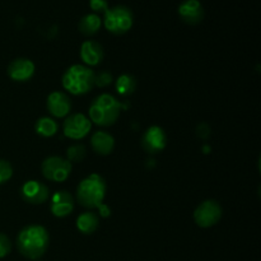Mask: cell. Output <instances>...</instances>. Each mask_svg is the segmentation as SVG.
<instances>
[{"label":"cell","mask_w":261,"mask_h":261,"mask_svg":"<svg viewBox=\"0 0 261 261\" xmlns=\"http://www.w3.org/2000/svg\"><path fill=\"white\" fill-rule=\"evenodd\" d=\"M92 129V122L86 115L73 114L68 115L64 120L63 132L65 137L73 140H81L89 134Z\"/></svg>","instance_id":"cell-8"},{"label":"cell","mask_w":261,"mask_h":261,"mask_svg":"<svg viewBox=\"0 0 261 261\" xmlns=\"http://www.w3.org/2000/svg\"><path fill=\"white\" fill-rule=\"evenodd\" d=\"M50 236L47 229L40 224L24 227L17 236V247L20 255L30 260H38L47 251Z\"/></svg>","instance_id":"cell-1"},{"label":"cell","mask_w":261,"mask_h":261,"mask_svg":"<svg viewBox=\"0 0 261 261\" xmlns=\"http://www.w3.org/2000/svg\"><path fill=\"white\" fill-rule=\"evenodd\" d=\"M86 147L82 144H74L66 149V160L70 163H79L86 158Z\"/></svg>","instance_id":"cell-21"},{"label":"cell","mask_w":261,"mask_h":261,"mask_svg":"<svg viewBox=\"0 0 261 261\" xmlns=\"http://www.w3.org/2000/svg\"><path fill=\"white\" fill-rule=\"evenodd\" d=\"M20 196L23 200L28 204H33V205H38V204H43L50 196V190H48L47 185L43 182L36 180L25 181L20 188Z\"/></svg>","instance_id":"cell-10"},{"label":"cell","mask_w":261,"mask_h":261,"mask_svg":"<svg viewBox=\"0 0 261 261\" xmlns=\"http://www.w3.org/2000/svg\"><path fill=\"white\" fill-rule=\"evenodd\" d=\"M102 24L112 35L121 36L129 32L134 24V15L126 5H115L103 13Z\"/></svg>","instance_id":"cell-5"},{"label":"cell","mask_w":261,"mask_h":261,"mask_svg":"<svg viewBox=\"0 0 261 261\" xmlns=\"http://www.w3.org/2000/svg\"><path fill=\"white\" fill-rule=\"evenodd\" d=\"M102 25V19L96 13H89L82 17L79 20L78 28L79 32L84 36H93L99 31Z\"/></svg>","instance_id":"cell-18"},{"label":"cell","mask_w":261,"mask_h":261,"mask_svg":"<svg viewBox=\"0 0 261 261\" xmlns=\"http://www.w3.org/2000/svg\"><path fill=\"white\" fill-rule=\"evenodd\" d=\"M12 251V242L7 234L0 232V259L5 257Z\"/></svg>","instance_id":"cell-23"},{"label":"cell","mask_w":261,"mask_h":261,"mask_svg":"<svg viewBox=\"0 0 261 261\" xmlns=\"http://www.w3.org/2000/svg\"><path fill=\"white\" fill-rule=\"evenodd\" d=\"M74 205H75V201H74L73 195L69 191H56L51 196L50 211L56 218H64V217L70 216L74 211Z\"/></svg>","instance_id":"cell-11"},{"label":"cell","mask_w":261,"mask_h":261,"mask_svg":"<svg viewBox=\"0 0 261 261\" xmlns=\"http://www.w3.org/2000/svg\"><path fill=\"white\" fill-rule=\"evenodd\" d=\"M112 83V75L109 71H101V73L96 74V86L98 87H106Z\"/></svg>","instance_id":"cell-25"},{"label":"cell","mask_w":261,"mask_h":261,"mask_svg":"<svg viewBox=\"0 0 261 261\" xmlns=\"http://www.w3.org/2000/svg\"><path fill=\"white\" fill-rule=\"evenodd\" d=\"M61 83L68 93L83 96L96 86V73L83 64H74L63 74Z\"/></svg>","instance_id":"cell-2"},{"label":"cell","mask_w":261,"mask_h":261,"mask_svg":"<svg viewBox=\"0 0 261 261\" xmlns=\"http://www.w3.org/2000/svg\"><path fill=\"white\" fill-rule=\"evenodd\" d=\"M115 87H116V92L120 96L127 97L134 93V91L137 89V79L132 74H121L116 79Z\"/></svg>","instance_id":"cell-20"},{"label":"cell","mask_w":261,"mask_h":261,"mask_svg":"<svg viewBox=\"0 0 261 261\" xmlns=\"http://www.w3.org/2000/svg\"><path fill=\"white\" fill-rule=\"evenodd\" d=\"M103 47L99 42L93 40H87L81 46V59L83 61V65L86 66H96L101 64L103 60Z\"/></svg>","instance_id":"cell-15"},{"label":"cell","mask_w":261,"mask_h":261,"mask_svg":"<svg viewBox=\"0 0 261 261\" xmlns=\"http://www.w3.org/2000/svg\"><path fill=\"white\" fill-rule=\"evenodd\" d=\"M122 105L111 94H99L92 101L88 114L91 122L98 126H111L117 121Z\"/></svg>","instance_id":"cell-4"},{"label":"cell","mask_w":261,"mask_h":261,"mask_svg":"<svg viewBox=\"0 0 261 261\" xmlns=\"http://www.w3.org/2000/svg\"><path fill=\"white\" fill-rule=\"evenodd\" d=\"M35 64L27 58L14 59L8 65V75L14 82H27L35 74Z\"/></svg>","instance_id":"cell-14"},{"label":"cell","mask_w":261,"mask_h":261,"mask_svg":"<svg viewBox=\"0 0 261 261\" xmlns=\"http://www.w3.org/2000/svg\"><path fill=\"white\" fill-rule=\"evenodd\" d=\"M99 226V217L94 212H84L76 218V228L83 234H92Z\"/></svg>","instance_id":"cell-17"},{"label":"cell","mask_w":261,"mask_h":261,"mask_svg":"<svg viewBox=\"0 0 261 261\" xmlns=\"http://www.w3.org/2000/svg\"><path fill=\"white\" fill-rule=\"evenodd\" d=\"M73 165L66 158L51 155L43 160L41 171L46 180L51 182H64L70 176Z\"/></svg>","instance_id":"cell-6"},{"label":"cell","mask_w":261,"mask_h":261,"mask_svg":"<svg viewBox=\"0 0 261 261\" xmlns=\"http://www.w3.org/2000/svg\"><path fill=\"white\" fill-rule=\"evenodd\" d=\"M223 209L216 200H205L196 206L194 211V221L201 228H211L216 226L222 218Z\"/></svg>","instance_id":"cell-7"},{"label":"cell","mask_w":261,"mask_h":261,"mask_svg":"<svg viewBox=\"0 0 261 261\" xmlns=\"http://www.w3.org/2000/svg\"><path fill=\"white\" fill-rule=\"evenodd\" d=\"M89 8L97 14V13H105L110 7L107 0H89Z\"/></svg>","instance_id":"cell-24"},{"label":"cell","mask_w":261,"mask_h":261,"mask_svg":"<svg viewBox=\"0 0 261 261\" xmlns=\"http://www.w3.org/2000/svg\"><path fill=\"white\" fill-rule=\"evenodd\" d=\"M59 125L53 117L43 116L36 121L35 132L42 138H51L58 133Z\"/></svg>","instance_id":"cell-19"},{"label":"cell","mask_w":261,"mask_h":261,"mask_svg":"<svg viewBox=\"0 0 261 261\" xmlns=\"http://www.w3.org/2000/svg\"><path fill=\"white\" fill-rule=\"evenodd\" d=\"M97 209L99 211V216L103 217V218H107V217L111 216V209H110L105 203L101 204V205H99Z\"/></svg>","instance_id":"cell-26"},{"label":"cell","mask_w":261,"mask_h":261,"mask_svg":"<svg viewBox=\"0 0 261 261\" xmlns=\"http://www.w3.org/2000/svg\"><path fill=\"white\" fill-rule=\"evenodd\" d=\"M92 149L99 155H109L115 149V139L110 133L98 130L91 138Z\"/></svg>","instance_id":"cell-16"},{"label":"cell","mask_w":261,"mask_h":261,"mask_svg":"<svg viewBox=\"0 0 261 261\" xmlns=\"http://www.w3.org/2000/svg\"><path fill=\"white\" fill-rule=\"evenodd\" d=\"M106 181L98 173H92L81 181L76 188V200L87 209H97L106 198Z\"/></svg>","instance_id":"cell-3"},{"label":"cell","mask_w":261,"mask_h":261,"mask_svg":"<svg viewBox=\"0 0 261 261\" xmlns=\"http://www.w3.org/2000/svg\"><path fill=\"white\" fill-rule=\"evenodd\" d=\"M46 107L48 112L56 119H64L70 114L71 110V101L69 96L64 92L55 91L51 92L46 101Z\"/></svg>","instance_id":"cell-13"},{"label":"cell","mask_w":261,"mask_h":261,"mask_svg":"<svg viewBox=\"0 0 261 261\" xmlns=\"http://www.w3.org/2000/svg\"><path fill=\"white\" fill-rule=\"evenodd\" d=\"M13 176V167L7 160H0V185L8 182Z\"/></svg>","instance_id":"cell-22"},{"label":"cell","mask_w":261,"mask_h":261,"mask_svg":"<svg viewBox=\"0 0 261 261\" xmlns=\"http://www.w3.org/2000/svg\"><path fill=\"white\" fill-rule=\"evenodd\" d=\"M177 13L184 22L191 25L203 22L204 15H205V10L200 0H184L178 5Z\"/></svg>","instance_id":"cell-12"},{"label":"cell","mask_w":261,"mask_h":261,"mask_svg":"<svg viewBox=\"0 0 261 261\" xmlns=\"http://www.w3.org/2000/svg\"><path fill=\"white\" fill-rule=\"evenodd\" d=\"M167 145V135L161 126L153 125L144 132L142 137V147L149 154L161 153Z\"/></svg>","instance_id":"cell-9"}]
</instances>
